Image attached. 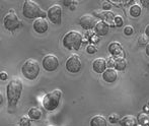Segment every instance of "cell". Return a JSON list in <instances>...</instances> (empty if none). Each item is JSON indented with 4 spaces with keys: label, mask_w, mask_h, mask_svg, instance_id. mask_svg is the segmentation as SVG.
Listing matches in <instances>:
<instances>
[{
    "label": "cell",
    "mask_w": 149,
    "mask_h": 126,
    "mask_svg": "<svg viewBox=\"0 0 149 126\" xmlns=\"http://www.w3.org/2000/svg\"><path fill=\"white\" fill-rule=\"evenodd\" d=\"M22 93V83L20 78L14 77L8 83L6 87V96L7 102L10 107H14L17 105Z\"/></svg>",
    "instance_id": "6da1fadb"
},
{
    "label": "cell",
    "mask_w": 149,
    "mask_h": 126,
    "mask_svg": "<svg viewBox=\"0 0 149 126\" xmlns=\"http://www.w3.org/2000/svg\"><path fill=\"white\" fill-rule=\"evenodd\" d=\"M22 14L24 18L29 20H37V18H45L46 13L42 10L40 5L37 2L33 0H26L24 3V8H22Z\"/></svg>",
    "instance_id": "7a4b0ae2"
},
{
    "label": "cell",
    "mask_w": 149,
    "mask_h": 126,
    "mask_svg": "<svg viewBox=\"0 0 149 126\" xmlns=\"http://www.w3.org/2000/svg\"><path fill=\"white\" fill-rule=\"evenodd\" d=\"M82 41V35L79 32L70 31L63 37V46L70 51H72V50L77 51L80 49Z\"/></svg>",
    "instance_id": "3957f363"
},
{
    "label": "cell",
    "mask_w": 149,
    "mask_h": 126,
    "mask_svg": "<svg viewBox=\"0 0 149 126\" xmlns=\"http://www.w3.org/2000/svg\"><path fill=\"white\" fill-rule=\"evenodd\" d=\"M61 98H62V92L59 89H56L54 91L50 92L45 94L43 98V107L47 111H54L59 106Z\"/></svg>",
    "instance_id": "277c9868"
},
{
    "label": "cell",
    "mask_w": 149,
    "mask_h": 126,
    "mask_svg": "<svg viewBox=\"0 0 149 126\" xmlns=\"http://www.w3.org/2000/svg\"><path fill=\"white\" fill-rule=\"evenodd\" d=\"M22 73L26 79L33 80L40 73V63L36 59H28L22 64Z\"/></svg>",
    "instance_id": "5b68a950"
},
{
    "label": "cell",
    "mask_w": 149,
    "mask_h": 126,
    "mask_svg": "<svg viewBox=\"0 0 149 126\" xmlns=\"http://www.w3.org/2000/svg\"><path fill=\"white\" fill-rule=\"evenodd\" d=\"M3 24L4 28L10 32L15 31L19 27L20 20L18 18L17 14L14 12V10H10L8 13L5 14V16L3 18Z\"/></svg>",
    "instance_id": "8992f818"
},
{
    "label": "cell",
    "mask_w": 149,
    "mask_h": 126,
    "mask_svg": "<svg viewBox=\"0 0 149 126\" xmlns=\"http://www.w3.org/2000/svg\"><path fill=\"white\" fill-rule=\"evenodd\" d=\"M47 16L49 18L50 22H53L54 24L59 26L62 22V7L59 4H54L48 9Z\"/></svg>",
    "instance_id": "52a82bcc"
},
{
    "label": "cell",
    "mask_w": 149,
    "mask_h": 126,
    "mask_svg": "<svg viewBox=\"0 0 149 126\" xmlns=\"http://www.w3.org/2000/svg\"><path fill=\"white\" fill-rule=\"evenodd\" d=\"M42 66L46 71H49V72L55 71L59 67V59L54 54H47L43 58Z\"/></svg>",
    "instance_id": "ba28073f"
},
{
    "label": "cell",
    "mask_w": 149,
    "mask_h": 126,
    "mask_svg": "<svg viewBox=\"0 0 149 126\" xmlns=\"http://www.w3.org/2000/svg\"><path fill=\"white\" fill-rule=\"evenodd\" d=\"M65 66H66L67 71H69L71 73H77L81 70L82 64H81V60L79 58V56L77 54H73L67 59Z\"/></svg>",
    "instance_id": "9c48e42d"
},
{
    "label": "cell",
    "mask_w": 149,
    "mask_h": 126,
    "mask_svg": "<svg viewBox=\"0 0 149 126\" xmlns=\"http://www.w3.org/2000/svg\"><path fill=\"white\" fill-rule=\"evenodd\" d=\"M79 24L82 27L84 30H91V29H94L95 24H97L95 20V18H94L92 14H84L80 18L79 20Z\"/></svg>",
    "instance_id": "30bf717a"
},
{
    "label": "cell",
    "mask_w": 149,
    "mask_h": 126,
    "mask_svg": "<svg viewBox=\"0 0 149 126\" xmlns=\"http://www.w3.org/2000/svg\"><path fill=\"white\" fill-rule=\"evenodd\" d=\"M33 28L38 34H44L48 31L49 24H48V22L45 20V18H37V20H33Z\"/></svg>",
    "instance_id": "8fae6325"
},
{
    "label": "cell",
    "mask_w": 149,
    "mask_h": 126,
    "mask_svg": "<svg viewBox=\"0 0 149 126\" xmlns=\"http://www.w3.org/2000/svg\"><path fill=\"white\" fill-rule=\"evenodd\" d=\"M92 69L96 73H104L108 69V61L104 58H96L92 62Z\"/></svg>",
    "instance_id": "7c38bea8"
},
{
    "label": "cell",
    "mask_w": 149,
    "mask_h": 126,
    "mask_svg": "<svg viewBox=\"0 0 149 126\" xmlns=\"http://www.w3.org/2000/svg\"><path fill=\"white\" fill-rule=\"evenodd\" d=\"M118 78V71L115 68H108L102 73V79L108 83H113Z\"/></svg>",
    "instance_id": "4fadbf2b"
},
{
    "label": "cell",
    "mask_w": 149,
    "mask_h": 126,
    "mask_svg": "<svg viewBox=\"0 0 149 126\" xmlns=\"http://www.w3.org/2000/svg\"><path fill=\"white\" fill-rule=\"evenodd\" d=\"M110 31V24L106 22H97V24L94 27V34L96 36H106Z\"/></svg>",
    "instance_id": "5bb4252c"
},
{
    "label": "cell",
    "mask_w": 149,
    "mask_h": 126,
    "mask_svg": "<svg viewBox=\"0 0 149 126\" xmlns=\"http://www.w3.org/2000/svg\"><path fill=\"white\" fill-rule=\"evenodd\" d=\"M109 52L112 54L113 56H115V58H124V51L122 49V46L117 42H113L109 45Z\"/></svg>",
    "instance_id": "9a60e30c"
},
{
    "label": "cell",
    "mask_w": 149,
    "mask_h": 126,
    "mask_svg": "<svg viewBox=\"0 0 149 126\" xmlns=\"http://www.w3.org/2000/svg\"><path fill=\"white\" fill-rule=\"evenodd\" d=\"M120 124L121 126H137L138 120L133 115H127V116H124L123 118H121Z\"/></svg>",
    "instance_id": "2e32d148"
},
{
    "label": "cell",
    "mask_w": 149,
    "mask_h": 126,
    "mask_svg": "<svg viewBox=\"0 0 149 126\" xmlns=\"http://www.w3.org/2000/svg\"><path fill=\"white\" fill-rule=\"evenodd\" d=\"M90 126H108V121L102 115H95L90 120Z\"/></svg>",
    "instance_id": "e0dca14e"
},
{
    "label": "cell",
    "mask_w": 149,
    "mask_h": 126,
    "mask_svg": "<svg viewBox=\"0 0 149 126\" xmlns=\"http://www.w3.org/2000/svg\"><path fill=\"white\" fill-rule=\"evenodd\" d=\"M28 116L30 117L31 120H39L43 116V112H42V110L39 107H33V108H31L29 110Z\"/></svg>",
    "instance_id": "ac0fdd59"
},
{
    "label": "cell",
    "mask_w": 149,
    "mask_h": 126,
    "mask_svg": "<svg viewBox=\"0 0 149 126\" xmlns=\"http://www.w3.org/2000/svg\"><path fill=\"white\" fill-rule=\"evenodd\" d=\"M97 14H98V18H100L102 20V22H108L109 24H112V22L115 20V15L112 13V12L104 11V12H97Z\"/></svg>",
    "instance_id": "d6986e66"
},
{
    "label": "cell",
    "mask_w": 149,
    "mask_h": 126,
    "mask_svg": "<svg viewBox=\"0 0 149 126\" xmlns=\"http://www.w3.org/2000/svg\"><path fill=\"white\" fill-rule=\"evenodd\" d=\"M126 67H127V61L125 58H115V69L117 71H123Z\"/></svg>",
    "instance_id": "ffe728a7"
},
{
    "label": "cell",
    "mask_w": 149,
    "mask_h": 126,
    "mask_svg": "<svg viewBox=\"0 0 149 126\" xmlns=\"http://www.w3.org/2000/svg\"><path fill=\"white\" fill-rule=\"evenodd\" d=\"M129 12L132 18H138V16L141 15L142 8H141V6L138 5V4H134V5H132L131 7H130Z\"/></svg>",
    "instance_id": "44dd1931"
},
{
    "label": "cell",
    "mask_w": 149,
    "mask_h": 126,
    "mask_svg": "<svg viewBox=\"0 0 149 126\" xmlns=\"http://www.w3.org/2000/svg\"><path fill=\"white\" fill-rule=\"evenodd\" d=\"M137 120L139 124H147L149 122V114H147V113H140L137 117Z\"/></svg>",
    "instance_id": "7402d4cb"
},
{
    "label": "cell",
    "mask_w": 149,
    "mask_h": 126,
    "mask_svg": "<svg viewBox=\"0 0 149 126\" xmlns=\"http://www.w3.org/2000/svg\"><path fill=\"white\" fill-rule=\"evenodd\" d=\"M31 119L29 116H22L19 120L20 126H31Z\"/></svg>",
    "instance_id": "603a6c76"
},
{
    "label": "cell",
    "mask_w": 149,
    "mask_h": 126,
    "mask_svg": "<svg viewBox=\"0 0 149 126\" xmlns=\"http://www.w3.org/2000/svg\"><path fill=\"white\" fill-rule=\"evenodd\" d=\"M148 41H149V38L145 35V34H143V35L140 36L139 41H138V42H139L140 45H146V46H147L148 44H149Z\"/></svg>",
    "instance_id": "cb8c5ba5"
},
{
    "label": "cell",
    "mask_w": 149,
    "mask_h": 126,
    "mask_svg": "<svg viewBox=\"0 0 149 126\" xmlns=\"http://www.w3.org/2000/svg\"><path fill=\"white\" fill-rule=\"evenodd\" d=\"M109 120H110V122L111 123H117V122H120V117H119V115L118 114H111L110 115V117H109Z\"/></svg>",
    "instance_id": "d4e9b609"
},
{
    "label": "cell",
    "mask_w": 149,
    "mask_h": 126,
    "mask_svg": "<svg viewBox=\"0 0 149 126\" xmlns=\"http://www.w3.org/2000/svg\"><path fill=\"white\" fill-rule=\"evenodd\" d=\"M124 34L126 36H132L134 34V29L131 26H127L124 28Z\"/></svg>",
    "instance_id": "484cf974"
},
{
    "label": "cell",
    "mask_w": 149,
    "mask_h": 126,
    "mask_svg": "<svg viewBox=\"0 0 149 126\" xmlns=\"http://www.w3.org/2000/svg\"><path fill=\"white\" fill-rule=\"evenodd\" d=\"M115 24L117 27H122L124 24V20H123V18L120 15H116L115 16V20H114Z\"/></svg>",
    "instance_id": "4316f807"
},
{
    "label": "cell",
    "mask_w": 149,
    "mask_h": 126,
    "mask_svg": "<svg viewBox=\"0 0 149 126\" xmlns=\"http://www.w3.org/2000/svg\"><path fill=\"white\" fill-rule=\"evenodd\" d=\"M96 51H97V49H96V47L93 45V44H89V45L87 46L86 52H87L88 54H94Z\"/></svg>",
    "instance_id": "83f0119b"
},
{
    "label": "cell",
    "mask_w": 149,
    "mask_h": 126,
    "mask_svg": "<svg viewBox=\"0 0 149 126\" xmlns=\"http://www.w3.org/2000/svg\"><path fill=\"white\" fill-rule=\"evenodd\" d=\"M111 7H112V4H111V2L104 1V3H102V8H104V11H108L109 9H111Z\"/></svg>",
    "instance_id": "f1b7e54d"
},
{
    "label": "cell",
    "mask_w": 149,
    "mask_h": 126,
    "mask_svg": "<svg viewBox=\"0 0 149 126\" xmlns=\"http://www.w3.org/2000/svg\"><path fill=\"white\" fill-rule=\"evenodd\" d=\"M108 67L109 68H115V58L112 57L108 61Z\"/></svg>",
    "instance_id": "f546056e"
},
{
    "label": "cell",
    "mask_w": 149,
    "mask_h": 126,
    "mask_svg": "<svg viewBox=\"0 0 149 126\" xmlns=\"http://www.w3.org/2000/svg\"><path fill=\"white\" fill-rule=\"evenodd\" d=\"M0 79H1V80H6V79H8V74L5 71H2V72L0 73Z\"/></svg>",
    "instance_id": "4dcf8cb0"
},
{
    "label": "cell",
    "mask_w": 149,
    "mask_h": 126,
    "mask_svg": "<svg viewBox=\"0 0 149 126\" xmlns=\"http://www.w3.org/2000/svg\"><path fill=\"white\" fill-rule=\"evenodd\" d=\"M140 3L142 4V5L144 6V7H149V0H141V2Z\"/></svg>",
    "instance_id": "1f68e13d"
},
{
    "label": "cell",
    "mask_w": 149,
    "mask_h": 126,
    "mask_svg": "<svg viewBox=\"0 0 149 126\" xmlns=\"http://www.w3.org/2000/svg\"><path fill=\"white\" fill-rule=\"evenodd\" d=\"M90 40H91V42H93V43H97L100 40H98V36H96L95 34H94V36H92L91 38H90Z\"/></svg>",
    "instance_id": "d6a6232c"
},
{
    "label": "cell",
    "mask_w": 149,
    "mask_h": 126,
    "mask_svg": "<svg viewBox=\"0 0 149 126\" xmlns=\"http://www.w3.org/2000/svg\"><path fill=\"white\" fill-rule=\"evenodd\" d=\"M144 34H145V35L149 38V24L145 28V33H144Z\"/></svg>",
    "instance_id": "836d02e7"
},
{
    "label": "cell",
    "mask_w": 149,
    "mask_h": 126,
    "mask_svg": "<svg viewBox=\"0 0 149 126\" xmlns=\"http://www.w3.org/2000/svg\"><path fill=\"white\" fill-rule=\"evenodd\" d=\"M3 103V94H0V104H2Z\"/></svg>",
    "instance_id": "e575fe53"
},
{
    "label": "cell",
    "mask_w": 149,
    "mask_h": 126,
    "mask_svg": "<svg viewBox=\"0 0 149 126\" xmlns=\"http://www.w3.org/2000/svg\"><path fill=\"white\" fill-rule=\"evenodd\" d=\"M146 54H147V55L149 56V44H148V45L147 46H146Z\"/></svg>",
    "instance_id": "d590c367"
},
{
    "label": "cell",
    "mask_w": 149,
    "mask_h": 126,
    "mask_svg": "<svg viewBox=\"0 0 149 126\" xmlns=\"http://www.w3.org/2000/svg\"><path fill=\"white\" fill-rule=\"evenodd\" d=\"M49 126H53V125H49Z\"/></svg>",
    "instance_id": "8d00e7d4"
}]
</instances>
